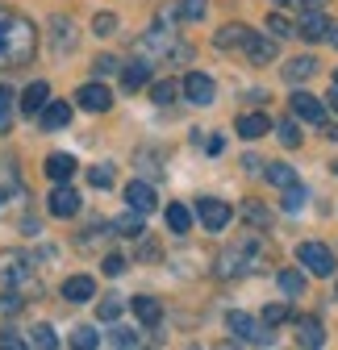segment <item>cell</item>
<instances>
[{"label":"cell","mask_w":338,"mask_h":350,"mask_svg":"<svg viewBox=\"0 0 338 350\" xmlns=\"http://www.w3.org/2000/svg\"><path fill=\"white\" fill-rule=\"evenodd\" d=\"M180 13H184L188 21H200V17H205V0H184Z\"/></svg>","instance_id":"ee69618b"},{"label":"cell","mask_w":338,"mask_h":350,"mask_svg":"<svg viewBox=\"0 0 338 350\" xmlns=\"http://www.w3.org/2000/svg\"><path fill=\"white\" fill-rule=\"evenodd\" d=\"M75 21L71 17H51V51L55 55H71L75 51Z\"/></svg>","instance_id":"30bf717a"},{"label":"cell","mask_w":338,"mask_h":350,"mask_svg":"<svg viewBox=\"0 0 338 350\" xmlns=\"http://www.w3.org/2000/svg\"><path fill=\"white\" fill-rule=\"evenodd\" d=\"M121 271H125V258L121 254H109L105 258V275H121Z\"/></svg>","instance_id":"7dc6e473"},{"label":"cell","mask_w":338,"mask_h":350,"mask_svg":"<svg viewBox=\"0 0 338 350\" xmlns=\"http://www.w3.org/2000/svg\"><path fill=\"white\" fill-rule=\"evenodd\" d=\"M292 113H297V117H305V121H326V100H317V96H309V92H292Z\"/></svg>","instance_id":"9a60e30c"},{"label":"cell","mask_w":338,"mask_h":350,"mask_svg":"<svg viewBox=\"0 0 338 350\" xmlns=\"http://www.w3.org/2000/svg\"><path fill=\"white\" fill-rule=\"evenodd\" d=\"M263 267H268V242H263V234H242L218 258V275H226V280H234V275H255Z\"/></svg>","instance_id":"6da1fadb"},{"label":"cell","mask_w":338,"mask_h":350,"mask_svg":"<svg viewBox=\"0 0 338 350\" xmlns=\"http://www.w3.org/2000/svg\"><path fill=\"white\" fill-rule=\"evenodd\" d=\"M263 171H268V180H272L276 188H288V184H297V171H292L288 163H268Z\"/></svg>","instance_id":"d6a6232c"},{"label":"cell","mask_w":338,"mask_h":350,"mask_svg":"<svg viewBox=\"0 0 338 350\" xmlns=\"http://www.w3.org/2000/svg\"><path fill=\"white\" fill-rule=\"evenodd\" d=\"M242 167H246V171H263V167H268V163H259V159H255V154H246V159H242Z\"/></svg>","instance_id":"681fc988"},{"label":"cell","mask_w":338,"mask_h":350,"mask_svg":"<svg viewBox=\"0 0 338 350\" xmlns=\"http://www.w3.org/2000/svg\"><path fill=\"white\" fill-rule=\"evenodd\" d=\"M0 275H5L9 288H34V267H29V258L25 254H0Z\"/></svg>","instance_id":"8992f818"},{"label":"cell","mask_w":338,"mask_h":350,"mask_svg":"<svg viewBox=\"0 0 338 350\" xmlns=\"http://www.w3.org/2000/svg\"><path fill=\"white\" fill-rule=\"evenodd\" d=\"M125 200H130V208H138V213H155V204H159V196H155V188L146 180L125 184Z\"/></svg>","instance_id":"2e32d148"},{"label":"cell","mask_w":338,"mask_h":350,"mask_svg":"<svg viewBox=\"0 0 338 350\" xmlns=\"http://www.w3.org/2000/svg\"><path fill=\"white\" fill-rule=\"evenodd\" d=\"M246 33H250V29L238 25V21H234V25H222V29L213 33V46H218V51H234V46H242V42H246Z\"/></svg>","instance_id":"44dd1931"},{"label":"cell","mask_w":338,"mask_h":350,"mask_svg":"<svg viewBox=\"0 0 338 350\" xmlns=\"http://www.w3.org/2000/svg\"><path fill=\"white\" fill-rule=\"evenodd\" d=\"M297 33L305 38V42H326L330 33H334V21L322 13V9H309L305 17H301V25H297Z\"/></svg>","instance_id":"8fae6325"},{"label":"cell","mask_w":338,"mask_h":350,"mask_svg":"<svg viewBox=\"0 0 338 350\" xmlns=\"http://www.w3.org/2000/svg\"><path fill=\"white\" fill-rule=\"evenodd\" d=\"M47 208H51V217H75L79 213V192L67 188V184H55V192L47 196Z\"/></svg>","instance_id":"7c38bea8"},{"label":"cell","mask_w":338,"mask_h":350,"mask_svg":"<svg viewBox=\"0 0 338 350\" xmlns=\"http://www.w3.org/2000/svg\"><path fill=\"white\" fill-rule=\"evenodd\" d=\"M21 192V180H17V171L9 167V163H0V204H5L9 196H17Z\"/></svg>","instance_id":"f1b7e54d"},{"label":"cell","mask_w":338,"mask_h":350,"mask_svg":"<svg viewBox=\"0 0 338 350\" xmlns=\"http://www.w3.org/2000/svg\"><path fill=\"white\" fill-rule=\"evenodd\" d=\"M113 71H121V63L109 59V55H101V59H96V75H113Z\"/></svg>","instance_id":"bcb514c9"},{"label":"cell","mask_w":338,"mask_h":350,"mask_svg":"<svg viewBox=\"0 0 338 350\" xmlns=\"http://www.w3.org/2000/svg\"><path fill=\"white\" fill-rule=\"evenodd\" d=\"M226 325H230L234 342H259V346H272V342H276V338H272V325H268V321H255L250 313H230Z\"/></svg>","instance_id":"5b68a950"},{"label":"cell","mask_w":338,"mask_h":350,"mask_svg":"<svg viewBox=\"0 0 338 350\" xmlns=\"http://www.w3.org/2000/svg\"><path fill=\"white\" fill-rule=\"evenodd\" d=\"M51 100V88H47V79H34L29 88H25V92H21V113H42V105H47Z\"/></svg>","instance_id":"d6986e66"},{"label":"cell","mask_w":338,"mask_h":350,"mask_svg":"<svg viewBox=\"0 0 338 350\" xmlns=\"http://www.w3.org/2000/svg\"><path fill=\"white\" fill-rule=\"evenodd\" d=\"M96 317H101V321H117V317H121V296H105V300L96 304Z\"/></svg>","instance_id":"f35d334b"},{"label":"cell","mask_w":338,"mask_h":350,"mask_svg":"<svg viewBox=\"0 0 338 350\" xmlns=\"http://www.w3.org/2000/svg\"><path fill=\"white\" fill-rule=\"evenodd\" d=\"M13 88H5V83H0V134H9V129H13Z\"/></svg>","instance_id":"1f68e13d"},{"label":"cell","mask_w":338,"mask_h":350,"mask_svg":"<svg viewBox=\"0 0 338 350\" xmlns=\"http://www.w3.org/2000/svg\"><path fill=\"white\" fill-rule=\"evenodd\" d=\"M297 258H301V267H305V271H313V275H322V280H330V275L338 271L334 250L322 246V242H301V246H297Z\"/></svg>","instance_id":"277c9868"},{"label":"cell","mask_w":338,"mask_h":350,"mask_svg":"<svg viewBox=\"0 0 338 350\" xmlns=\"http://www.w3.org/2000/svg\"><path fill=\"white\" fill-rule=\"evenodd\" d=\"M0 346H25V342H21L13 329H5V334H0Z\"/></svg>","instance_id":"c3c4849f"},{"label":"cell","mask_w":338,"mask_h":350,"mask_svg":"<svg viewBox=\"0 0 338 350\" xmlns=\"http://www.w3.org/2000/svg\"><path fill=\"white\" fill-rule=\"evenodd\" d=\"M167 226H172V234H188V230H192L188 204H167Z\"/></svg>","instance_id":"4316f807"},{"label":"cell","mask_w":338,"mask_h":350,"mask_svg":"<svg viewBox=\"0 0 338 350\" xmlns=\"http://www.w3.org/2000/svg\"><path fill=\"white\" fill-rule=\"evenodd\" d=\"M29 346H42V350H55L59 346V334L51 325H34L29 329Z\"/></svg>","instance_id":"d590c367"},{"label":"cell","mask_w":338,"mask_h":350,"mask_svg":"<svg viewBox=\"0 0 338 350\" xmlns=\"http://www.w3.org/2000/svg\"><path fill=\"white\" fill-rule=\"evenodd\" d=\"M71 346H79V350H92V346H101V334H96L92 325H79V329L71 334Z\"/></svg>","instance_id":"74e56055"},{"label":"cell","mask_w":338,"mask_h":350,"mask_svg":"<svg viewBox=\"0 0 338 350\" xmlns=\"http://www.w3.org/2000/svg\"><path fill=\"white\" fill-rule=\"evenodd\" d=\"M142 217H146V213H138V208H130V213H121L117 221H113V234H121V238H142V234H146V226H142Z\"/></svg>","instance_id":"ffe728a7"},{"label":"cell","mask_w":338,"mask_h":350,"mask_svg":"<svg viewBox=\"0 0 338 350\" xmlns=\"http://www.w3.org/2000/svg\"><path fill=\"white\" fill-rule=\"evenodd\" d=\"M313 75H317V59H309V55L292 59V63L284 67V79H288V83H305V79H313Z\"/></svg>","instance_id":"603a6c76"},{"label":"cell","mask_w":338,"mask_h":350,"mask_svg":"<svg viewBox=\"0 0 338 350\" xmlns=\"http://www.w3.org/2000/svg\"><path fill=\"white\" fill-rule=\"evenodd\" d=\"M322 134H326L330 142H338V125H326V121H322Z\"/></svg>","instance_id":"f907efd6"},{"label":"cell","mask_w":338,"mask_h":350,"mask_svg":"<svg viewBox=\"0 0 338 350\" xmlns=\"http://www.w3.org/2000/svg\"><path fill=\"white\" fill-rule=\"evenodd\" d=\"M234 129H238L246 142H259L268 129H272V121H268V113H242V117L234 121Z\"/></svg>","instance_id":"e0dca14e"},{"label":"cell","mask_w":338,"mask_h":350,"mask_svg":"<svg viewBox=\"0 0 338 350\" xmlns=\"http://www.w3.org/2000/svg\"><path fill=\"white\" fill-rule=\"evenodd\" d=\"M38 55V29L29 17H9L0 29V67H25Z\"/></svg>","instance_id":"7a4b0ae2"},{"label":"cell","mask_w":338,"mask_h":350,"mask_svg":"<svg viewBox=\"0 0 338 350\" xmlns=\"http://www.w3.org/2000/svg\"><path fill=\"white\" fill-rule=\"evenodd\" d=\"M130 304H134V313H138L142 325H159V321H163V304H159L155 296H134Z\"/></svg>","instance_id":"7402d4cb"},{"label":"cell","mask_w":338,"mask_h":350,"mask_svg":"<svg viewBox=\"0 0 338 350\" xmlns=\"http://www.w3.org/2000/svg\"><path fill=\"white\" fill-rule=\"evenodd\" d=\"M242 221H250V226H259V230H268L272 226V213L259 204V200H246L242 204Z\"/></svg>","instance_id":"f546056e"},{"label":"cell","mask_w":338,"mask_h":350,"mask_svg":"<svg viewBox=\"0 0 338 350\" xmlns=\"http://www.w3.org/2000/svg\"><path fill=\"white\" fill-rule=\"evenodd\" d=\"M276 138H280V142H284L288 150H292V146H301V125L292 121V117H284V121L276 125Z\"/></svg>","instance_id":"e575fe53"},{"label":"cell","mask_w":338,"mask_h":350,"mask_svg":"<svg viewBox=\"0 0 338 350\" xmlns=\"http://www.w3.org/2000/svg\"><path fill=\"white\" fill-rule=\"evenodd\" d=\"M113 29H117V17H113V13H96V17H92V33H101V38H109Z\"/></svg>","instance_id":"b9f144b4"},{"label":"cell","mask_w":338,"mask_h":350,"mask_svg":"<svg viewBox=\"0 0 338 350\" xmlns=\"http://www.w3.org/2000/svg\"><path fill=\"white\" fill-rule=\"evenodd\" d=\"M146 79H151V67H146L142 59H138V63H125V67H121V88H125V92H138V88H142Z\"/></svg>","instance_id":"d4e9b609"},{"label":"cell","mask_w":338,"mask_h":350,"mask_svg":"<svg viewBox=\"0 0 338 350\" xmlns=\"http://www.w3.org/2000/svg\"><path fill=\"white\" fill-rule=\"evenodd\" d=\"M9 17H13L9 9H0V29H5V21H9Z\"/></svg>","instance_id":"f5cc1de1"},{"label":"cell","mask_w":338,"mask_h":350,"mask_svg":"<svg viewBox=\"0 0 338 350\" xmlns=\"http://www.w3.org/2000/svg\"><path fill=\"white\" fill-rule=\"evenodd\" d=\"M138 51H146V55H155V59H172V63H188V59H192V46H184L180 33L167 29V25L146 29V38L138 42Z\"/></svg>","instance_id":"3957f363"},{"label":"cell","mask_w":338,"mask_h":350,"mask_svg":"<svg viewBox=\"0 0 338 350\" xmlns=\"http://www.w3.org/2000/svg\"><path fill=\"white\" fill-rule=\"evenodd\" d=\"M242 51H246V59L255 63V67H263V63H272V59H276V42L250 29V33H246V42H242Z\"/></svg>","instance_id":"4fadbf2b"},{"label":"cell","mask_w":338,"mask_h":350,"mask_svg":"<svg viewBox=\"0 0 338 350\" xmlns=\"http://www.w3.org/2000/svg\"><path fill=\"white\" fill-rule=\"evenodd\" d=\"M142 338L134 334V329H125V325H117V329H109V346H125V350H130V346H138Z\"/></svg>","instance_id":"ab89813d"},{"label":"cell","mask_w":338,"mask_h":350,"mask_svg":"<svg viewBox=\"0 0 338 350\" xmlns=\"http://www.w3.org/2000/svg\"><path fill=\"white\" fill-rule=\"evenodd\" d=\"M334 83H338V71H334Z\"/></svg>","instance_id":"11a10c76"},{"label":"cell","mask_w":338,"mask_h":350,"mask_svg":"<svg viewBox=\"0 0 338 350\" xmlns=\"http://www.w3.org/2000/svg\"><path fill=\"white\" fill-rule=\"evenodd\" d=\"M268 29H272L276 38H292V33H297V25H292L288 17H280V13H272V17H268Z\"/></svg>","instance_id":"60d3db41"},{"label":"cell","mask_w":338,"mask_h":350,"mask_svg":"<svg viewBox=\"0 0 338 350\" xmlns=\"http://www.w3.org/2000/svg\"><path fill=\"white\" fill-rule=\"evenodd\" d=\"M288 317H292L288 304H268V309H263V321H268V325H280V321H288Z\"/></svg>","instance_id":"7bdbcfd3"},{"label":"cell","mask_w":338,"mask_h":350,"mask_svg":"<svg viewBox=\"0 0 338 350\" xmlns=\"http://www.w3.org/2000/svg\"><path fill=\"white\" fill-rule=\"evenodd\" d=\"M276 284H280V292H284V296H301V292H305V275H301V271H292V267H288V271H280V275H276Z\"/></svg>","instance_id":"4dcf8cb0"},{"label":"cell","mask_w":338,"mask_h":350,"mask_svg":"<svg viewBox=\"0 0 338 350\" xmlns=\"http://www.w3.org/2000/svg\"><path fill=\"white\" fill-rule=\"evenodd\" d=\"M47 175H51L55 184H67L71 175H75V159L71 154H51L47 159Z\"/></svg>","instance_id":"484cf974"},{"label":"cell","mask_w":338,"mask_h":350,"mask_svg":"<svg viewBox=\"0 0 338 350\" xmlns=\"http://www.w3.org/2000/svg\"><path fill=\"white\" fill-rule=\"evenodd\" d=\"M326 109H334V113H338V88H334V92L326 96Z\"/></svg>","instance_id":"816d5d0a"},{"label":"cell","mask_w":338,"mask_h":350,"mask_svg":"<svg viewBox=\"0 0 338 350\" xmlns=\"http://www.w3.org/2000/svg\"><path fill=\"white\" fill-rule=\"evenodd\" d=\"M75 105H79V109H88V113H109L113 92H109L105 83H83L79 92H75Z\"/></svg>","instance_id":"9c48e42d"},{"label":"cell","mask_w":338,"mask_h":350,"mask_svg":"<svg viewBox=\"0 0 338 350\" xmlns=\"http://www.w3.org/2000/svg\"><path fill=\"white\" fill-rule=\"evenodd\" d=\"M92 296H96V280L92 275H71V280H63V300L83 304V300H92Z\"/></svg>","instance_id":"ac0fdd59"},{"label":"cell","mask_w":338,"mask_h":350,"mask_svg":"<svg viewBox=\"0 0 338 350\" xmlns=\"http://www.w3.org/2000/svg\"><path fill=\"white\" fill-rule=\"evenodd\" d=\"M330 42H334V46H338V29H334V33H330Z\"/></svg>","instance_id":"db71d44e"},{"label":"cell","mask_w":338,"mask_h":350,"mask_svg":"<svg viewBox=\"0 0 338 350\" xmlns=\"http://www.w3.org/2000/svg\"><path fill=\"white\" fill-rule=\"evenodd\" d=\"M88 184H92V188H113V163L88 167Z\"/></svg>","instance_id":"8d00e7d4"},{"label":"cell","mask_w":338,"mask_h":350,"mask_svg":"<svg viewBox=\"0 0 338 350\" xmlns=\"http://www.w3.org/2000/svg\"><path fill=\"white\" fill-rule=\"evenodd\" d=\"M305 200H309V196H305V188H301V184H288V188H284L280 208H284V213H301V208H305Z\"/></svg>","instance_id":"836d02e7"},{"label":"cell","mask_w":338,"mask_h":350,"mask_svg":"<svg viewBox=\"0 0 338 350\" xmlns=\"http://www.w3.org/2000/svg\"><path fill=\"white\" fill-rule=\"evenodd\" d=\"M196 217L205 221V230H213V234H222L226 226H230V217H234V208L226 204V200H213V196H200L196 200Z\"/></svg>","instance_id":"52a82bcc"},{"label":"cell","mask_w":338,"mask_h":350,"mask_svg":"<svg viewBox=\"0 0 338 350\" xmlns=\"http://www.w3.org/2000/svg\"><path fill=\"white\" fill-rule=\"evenodd\" d=\"M180 92H184L192 105H213V92H218V88H213V79H209V75L188 71V75H184V83H180Z\"/></svg>","instance_id":"ba28073f"},{"label":"cell","mask_w":338,"mask_h":350,"mask_svg":"<svg viewBox=\"0 0 338 350\" xmlns=\"http://www.w3.org/2000/svg\"><path fill=\"white\" fill-rule=\"evenodd\" d=\"M176 96H180V83H176V79L151 83V100H155V105H176Z\"/></svg>","instance_id":"83f0119b"},{"label":"cell","mask_w":338,"mask_h":350,"mask_svg":"<svg viewBox=\"0 0 338 350\" xmlns=\"http://www.w3.org/2000/svg\"><path fill=\"white\" fill-rule=\"evenodd\" d=\"M334 171H338V163H334Z\"/></svg>","instance_id":"9f6ffc18"},{"label":"cell","mask_w":338,"mask_h":350,"mask_svg":"<svg viewBox=\"0 0 338 350\" xmlns=\"http://www.w3.org/2000/svg\"><path fill=\"white\" fill-rule=\"evenodd\" d=\"M297 342H301L305 350L322 346V342H326V329H322V321H317V317H301V325H297Z\"/></svg>","instance_id":"cb8c5ba5"},{"label":"cell","mask_w":338,"mask_h":350,"mask_svg":"<svg viewBox=\"0 0 338 350\" xmlns=\"http://www.w3.org/2000/svg\"><path fill=\"white\" fill-rule=\"evenodd\" d=\"M67 121H71V105L67 100H47L42 113H38V125L47 129V134H51V129H63Z\"/></svg>","instance_id":"5bb4252c"},{"label":"cell","mask_w":338,"mask_h":350,"mask_svg":"<svg viewBox=\"0 0 338 350\" xmlns=\"http://www.w3.org/2000/svg\"><path fill=\"white\" fill-rule=\"evenodd\" d=\"M284 9H301V13H309V9H322L326 0H280Z\"/></svg>","instance_id":"f6af8a7d"}]
</instances>
